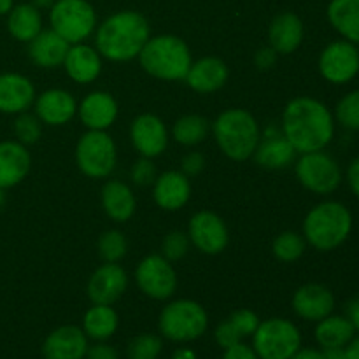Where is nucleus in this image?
<instances>
[{
  "label": "nucleus",
  "mask_w": 359,
  "mask_h": 359,
  "mask_svg": "<svg viewBox=\"0 0 359 359\" xmlns=\"http://www.w3.org/2000/svg\"><path fill=\"white\" fill-rule=\"evenodd\" d=\"M325 359H346V347H335V349H323Z\"/></svg>",
  "instance_id": "nucleus-51"
},
{
  "label": "nucleus",
  "mask_w": 359,
  "mask_h": 359,
  "mask_svg": "<svg viewBox=\"0 0 359 359\" xmlns=\"http://www.w3.org/2000/svg\"><path fill=\"white\" fill-rule=\"evenodd\" d=\"M84 358L86 359H119V354L112 346L100 342L93 347H88L86 356Z\"/></svg>",
  "instance_id": "nucleus-45"
},
{
  "label": "nucleus",
  "mask_w": 359,
  "mask_h": 359,
  "mask_svg": "<svg viewBox=\"0 0 359 359\" xmlns=\"http://www.w3.org/2000/svg\"><path fill=\"white\" fill-rule=\"evenodd\" d=\"M353 214L337 200L318 203L304 219V238L319 252L339 249L353 231Z\"/></svg>",
  "instance_id": "nucleus-3"
},
{
  "label": "nucleus",
  "mask_w": 359,
  "mask_h": 359,
  "mask_svg": "<svg viewBox=\"0 0 359 359\" xmlns=\"http://www.w3.org/2000/svg\"><path fill=\"white\" fill-rule=\"evenodd\" d=\"M137 200L123 181H107L102 188V209L114 223H126L135 214Z\"/></svg>",
  "instance_id": "nucleus-28"
},
{
  "label": "nucleus",
  "mask_w": 359,
  "mask_h": 359,
  "mask_svg": "<svg viewBox=\"0 0 359 359\" xmlns=\"http://www.w3.org/2000/svg\"><path fill=\"white\" fill-rule=\"evenodd\" d=\"M88 351V337L72 325L60 326L49 333L42 346L46 359H83Z\"/></svg>",
  "instance_id": "nucleus-21"
},
{
  "label": "nucleus",
  "mask_w": 359,
  "mask_h": 359,
  "mask_svg": "<svg viewBox=\"0 0 359 359\" xmlns=\"http://www.w3.org/2000/svg\"><path fill=\"white\" fill-rule=\"evenodd\" d=\"M214 337H216V342L219 344L223 349H228V347L242 342L241 333L235 330V326L231 325L230 319H226V321H223L219 326H217L216 332H214Z\"/></svg>",
  "instance_id": "nucleus-42"
},
{
  "label": "nucleus",
  "mask_w": 359,
  "mask_h": 359,
  "mask_svg": "<svg viewBox=\"0 0 359 359\" xmlns=\"http://www.w3.org/2000/svg\"><path fill=\"white\" fill-rule=\"evenodd\" d=\"M4 203H6V193H4V189L0 188V209L4 207Z\"/></svg>",
  "instance_id": "nucleus-54"
},
{
  "label": "nucleus",
  "mask_w": 359,
  "mask_h": 359,
  "mask_svg": "<svg viewBox=\"0 0 359 359\" xmlns=\"http://www.w3.org/2000/svg\"><path fill=\"white\" fill-rule=\"evenodd\" d=\"M346 359H359V335H354L346 346Z\"/></svg>",
  "instance_id": "nucleus-50"
},
{
  "label": "nucleus",
  "mask_w": 359,
  "mask_h": 359,
  "mask_svg": "<svg viewBox=\"0 0 359 359\" xmlns=\"http://www.w3.org/2000/svg\"><path fill=\"white\" fill-rule=\"evenodd\" d=\"M307 242L304 235L297 231H283L277 235L272 242V252L279 262L283 263H294L304 256Z\"/></svg>",
  "instance_id": "nucleus-34"
},
{
  "label": "nucleus",
  "mask_w": 359,
  "mask_h": 359,
  "mask_svg": "<svg viewBox=\"0 0 359 359\" xmlns=\"http://www.w3.org/2000/svg\"><path fill=\"white\" fill-rule=\"evenodd\" d=\"M14 135H16L18 142H21L23 146H32L41 139L42 121L28 111L21 112L14 121Z\"/></svg>",
  "instance_id": "nucleus-38"
},
{
  "label": "nucleus",
  "mask_w": 359,
  "mask_h": 359,
  "mask_svg": "<svg viewBox=\"0 0 359 359\" xmlns=\"http://www.w3.org/2000/svg\"><path fill=\"white\" fill-rule=\"evenodd\" d=\"M346 318L349 319L351 325L354 326L356 333H359V294L351 298L346 305Z\"/></svg>",
  "instance_id": "nucleus-48"
},
{
  "label": "nucleus",
  "mask_w": 359,
  "mask_h": 359,
  "mask_svg": "<svg viewBox=\"0 0 359 359\" xmlns=\"http://www.w3.org/2000/svg\"><path fill=\"white\" fill-rule=\"evenodd\" d=\"M277 53H276V49H272L269 46V48H262V49H258V51H256V55H255V63H256V67H258L259 70H269V69H272L273 65H276V62H277Z\"/></svg>",
  "instance_id": "nucleus-44"
},
{
  "label": "nucleus",
  "mask_w": 359,
  "mask_h": 359,
  "mask_svg": "<svg viewBox=\"0 0 359 359\" xmlns=\"http://www.w3.org/2000/svg\"><path fill=\"white\" fill-rule=\"evenodd\" d=\"M291 359H325V354H323V351L312 349V347H305V349L300 347Z\"/></svg>",
  "instance_id": "nucleus-49"
},
{
  "label": "nucleus",
  "mask_w": 359,
  "mask_h": 359,
  "mask_svg": "<svg viewBox=\"0 0 359 359\" xmlns=\"http://www.w3.org/2000/svg\"><path fill=\"white\" fill-rule=\"evenodd\" d=\"M189 245H191V242H189L188 233L174 230L165 235L163 242H161V256L167 258L168 262H179L188 255Z\"/></svg>",
  "instance_id": "nucleus-39"
},
{
  "label": "nucleus",
  "mask_w": 359,
  "mask_h": 359,
  "mask_svg": "<svg viewBox=\"0 0 359 359\" xmlns=\"http://www.w3.org/2000/svg\"><path fill=\"white\" fill-rule=\"evenodd\" d=\"M228 76L230 72L223 60L216 56H205L191 63L184 81L193 91L207 95L221 90L226 84Z\"/></svg>",
  "instance_id": "nucleus-22"
},
{
  "label": "nucleus",
  "mask_w": 359,
  "mask_h": 359,
  "mask_svg": "<svg viewBox=\"0 0 359 359\" xmlns=\"http://www.w3.org/2000/svg\"><path fill=\"white\" fill-rule=\"evenodd\" d=\"M76 163L86 177H109L118 163L116 142L104 130H88L77 140Z\"/></svg>",
  "instance_id": "nucleus-8"
},
{
  "label": "nucleus",
  "mask_w": 359,
  "mask_h": 359,
  "mask_svg": "<svg viewBox=\"0 0 359 359\" xmlns=\"http://www.w3.org/2000/svg\"><path fill=\"white\" fill-rule=\"evenodd\" d=\"M297 151L286 140L283 133H266L265 139L259 140L255 151V161L263 168L269 170H283L290 167L297 158Z\"/></svg>",
  "instance_id": "nucleus-27"
},
{
  "label": "nucleus",
  "mask_w": 359,
  "mask_h": 359,
  "mask_svg": "<svg viewBox=\"0 0 359 359\" xmlns=\"http://www.w3.org/2000/svg\"><path fill=\"white\" fill-rule=\"evenodd\" d=\"M209 130L210 125L203 116L186 114L174 123V126H172V137L181 146L191 147L203 142Z\"/></svg>",
  "instance_id": "nucleus-33"
},
{
  "label": "nucleus",
  "mask_w": 359,
  "mask_h": 359,
  "mask_svg": "<svg viewBox=\"0 0 359 359\" xmlns=\"http://www.w3.org/2000/svg\"><path fill=\"white\" fill-rule=\"evenodd\" d=\"M140 67L161 81H182L191 67V51L181 37L172 34L149 37L139 55Z\"/></svg>",
  "instance_id": "nucleus-5"
},
{
  "label": "nucleus",
  "mask_w": 359,
  "mask_h": 359,
  "mask_svg": "<svg viewBox=\"0 0 359 359\" xmlns=\"http://www.w3.org/2000/svg\"><path fill=\"white\" fill-rule=\"evenodd\" d=\"M314 335L323 349H335V347H346L354 339L356 330L346 316L330 314L328 318L318 321Z\"/></svg>",
  "instance_id": "nucleus-31"
},
{
  "label": "nucleus",
  "mask_w": 359,
  "mask_h": 359,
  "mask_svg": "<svg viewBox=\"0 0 359 359\" xmlns=\"http://www.w3.org/2000/svg\"><path fill=\"white\" fill-rule=\"evenodd\" d=\"M161 349H163V342L160 337L144 333L130 340L126 354H128V359H158Z\"/></svg>",
  "instance_id": "nucleus-37"
},
{
  "label": "nucleus",
  "mask_w": 359,
  "mask_h": 359,
  "mask_svg": "<svg viewBox=\"0 0 359 359\" xmlns=\"http://www.w3.org/2000/svg\"><path fill=\"white\" fill-rule=\"evenodd\" d=\"M130 177L135 182L137 186H151L156 179V168H154L153 160L149 158H142L137 160L132 165V170H130Z\"/></svg>",
  "instance_id": "nucleus-41"
},
{
  "label": "nucleus",
  "mask_w": 359,
  "mask_h": 359,
  "mask_svg": "<svg viewBox=\"0 0 359 359\" xmlns=\"http://www.w3.org/2000/svg\"><path fill=\"white\" fill-rule=\"evenodd\" d=\"M130 139L140 156L154 160L167 149L168 130L158 116L140 114L132 121Z\"/></svg>",
  "instance_id": "nucleus-14"
},
{
  "label": "nucleus",
  "mask_w": 359,
  "mask_h": 359,
  "mask_svg": "<svg viewBox=\"0 0 359 359\" xmlns=\"http://www.w3.org/2000/svg\"><path fill=\"white\" fill-rule=\"evenodd\" d=\"M63 67L67 70V76L79 84H90L100 76L102 72V56L97 48L79 42L72 44L67 51Z\"/></svg>",
  "instance_id": "nucleus-25"
},
{
  "label": "nucleus",
  "mask_w": 359,
  "mask_h": 359,
  "mask_svg": "<svg viewBox=\"0 0 359 359\" xmlns=\"http://www.w3.org/2000/svg\"><path fill=\"white\" fill-rule=\"evenodd\" d=\"M14 7V0H0V16H7Z\"/></svg>",
  "instance_id": "nucleus-52"
},
{
  "label": "nucleus",
  "mask_w": 359,
  "mask_h": 359,
  "mask_svg": "<svg viewBox=\"0 0 359 359\" xmlns=\"http://www.w3.org/2000/svg\"><path fill=\"white\" fill-rule=\"evenodd\" d=\"M212 133L219 149L233 161L249 160L262 140L258 121L245 109L221 112L212 123Z\"/></svg>",
  "instance_id": "nucleus-4"
},
{
  "label": "nucleus",
  "mask_w": 359,
  "mask_h": 359,
  "mask_svg": "<svg viewBox=\"0 0 359 359\" xmlns=\"http://www.w3.org/2000/svg\"><path fill=\"white\" fill-rule=\"evenodd\" d=\"M305 27L298 14L286 11L277 14L269 27L270 48L276 49L277 55H291L304 42Z\"/></svg>",
  "instance_id": "nucleus-23"
},
{
  "label": "nucleus",
  "mask_w": 359,
  "mask_h": 359,
  "mask_svg": "<svg viewBox=\"0 0 359 359\" xmlns=\"http://www.w3.org/2000/svg\"><path fill=\"white\" fill-rule=\"evenodd\" d=\"M318 67L328 83L337 86L351 83L359 74V48L346 39L330 42L319 55Z\"/></svg>",
  "instance_id": "nucleus-11"
},
{
  "label": "nucleus",
  "mask_w": 359,
  "mask_h": 359,
  "mask_svg": "<svg viewBox=\"0 0 359 359\" xmlns=\"http://www.w3.org/2000/svg\"><path fill=\"white\" fill-rule=\"evenodd\" d=\"M128 251L126 237L119 230H107L98 238V255L104 263L121 262Z\"/></svg>",
  "instance_id": "nucleus-35"
},
{
  "label": "nucleus",
  "mask_w": 359,
  "mask_h": 359,
  "mask_svg": "<svg viewBox=\"0 0 359 359\" xmlns=\"http://www.w3.org/2000/svg\"><path fill=\"white\" fill-rule=\"evenodd\" d=\"M335 116L314 97H297L283 112L280 133L298 154L325 151L335 137Z\"/></svg>",
  "instance_id": "nucleus-1"
},
{
  "label": "nucleus",
  "mask_w": 359,
  "mask_h": 359,
  "mask_svg": "<svg viewBox=\"0 0 359 359\" xmlns=\"http://www.w3.org/2000/svg\"><path fill=\"white\" fill-rule=\"evenodd\" d=\"M135 280L139 290L153 300H168L177 290L175 269L161 255L146 256L137 265Z\"/></svg>",
  "instance_id": "nucleus-12"
},
{
  "label": "nucleus",
  "mask_w": 359,
  "mask_h": 359,
  "mask_svg": "<svg viewBox=\"0 0 359 359\" xmlns=\"http://www.w3.org/2000/svg\"><path fill=\"white\" fill-rule=\"evenodd\" d=\"M35 116L42 125L63 126L77 114V102L67 90L51 88L42 91L34 102Z\"/></svg>",
  "instance_id": "nucleus-17"
},
{
  "label": "nucleus",
  "mask_w": 359,
  "mask_h": 359,
  "mask_svg": "<svg viewBox=\"0 0 359 359\" xmlns=\"http://www.w3.org/2000/svg\"><path fill=\"white\" fill-rule=\"evenodd\" d=\"M32 167V156L18 140L0 142V188H14L28 175Z\"/></svg>",
  "instance_id": "nucleus-24"
},
{
  "label": "nucleus",
  "mask_w": 359,
  "mask_h": 359,
  "mask_svg": "<svg viewBox=\"0 0 359 359\" xmlns=\"http://www.w3.org/2000/svg\"><path fill=\"white\" fill-rule=\"evenodd\" d=\"M56 0H32L30 4H34L35 7H37V9H51L53 7V4H55Z\"/></svg>",
  "instance_id": "nucleus-53"
},
{
  "label": "nucleus",
  "mask_w": 359,
  "mask_h": 359,
  "mask_svg": "<svg viewBox=\"0 0 359 359\" xmlns=\"http://www.w3.org/2000/svg\"><path fill=\"white\" fill-rule=\"evenodd\" d=\"M119 325V318L111 305H95L88 309L83 319V332L90 339L104 342L111 339Z\"/></svg>",
  "instance_id": "nucleus-32"
},
{
  "label": "nucleus",
  "mask_w": 359,
  "mask_h": 359,
  "mask_svg": "<svg viewBox=\"0 0 359 359\" xmlns=\"http://www.w3.org/2000/svg\"><path fill=\"white\" fill-rule=\"evenodd\" d=\"M230 323L235 326V330H237L238 333H241V337L244 339V337H249V335H255V332L258 330L259 326V318L252 311H249V309H238V311L231 312L230 314Z\"/></svg>",
  "instance_id": "nucleus-40"
},
{
  "label": "nucleus",
  "mask_w": 359,
  "mask_h": 359,
  "mask_svg": "<svg viewBox=\"0 0 359 359\" xmlns=\"http://www.w3.org/2000/svg\"><path fill=\"white\" fill-rule=\"evenodd\" d=\"M347 184H349L354 196L359 198V156L354 158L347 167Z\"/></svg>",
  "instance_id": "nucleus-47"
},
{
  "label": "nucleus",
  "mask_w": 359,
  "mask_h": 359,
  "mask_svg": "<svg viewBox=\"0 0 359 359\" xmlns=\"http://www.w3.org/2000/svg\"><path fill=\"white\" fill-rule=\"evenodd\" d=\"M252 337V349L259 359H291L302 347L300 330L283 318L259 323Z\"/></svg>",
  "instance_id": "nucleus-10"
},
{
  "label": "nucleus",
  "mask_w": 359,
  "mask_h": 359,
  "mask_svg": "<svg viewBox=\"0 0 359 359\" xmlns=\"http://www.w3.org/2000/svg\"><path fill=\"white\" fill-rule=\"evenodd\" d=\"M189 242L203 255H219L230 242V233L223 217L210 210H200L188 224Z\"/></svg>",
  "instance_id": "nucleus-13"
},
{
  "label": "nucleus",
  "mask_w": 359,
  "mask_h": 359,
  "mask_svg": "<svg viewBox=\"0 0 359 359\" xmlns=\"http://www.w3.org/2000/svg\"><path fill=\"white\" fill-rule=\"evenodd\" d=\"M7 30L20 42H30L42 32L41 9L34 4H18L7 14Z\"/></svg>",
  "instance_id": "nucleus-30"
},
{
  "label": "nucleus",
  "mask_w": 359,
  "mask_h": 359,
  "mask_svg": "<svg viewBox=\"0 0 359 359\" xmlns=\"http://www.w3.org/2000/svg\"><path fill=\"white\" fill-rule=\"evenodd\" d=\"M205 167V158H203L202 153L198 151H191V153L186 154L181 161V172L188 177H195Z\"/></svg>",
  "instance_id": "nucleus-43"
},
{
  "label": "nucleus",
  "mask_w": 359,
  "mask_h": 359,
  "mask_svg": "<svg viewBox=\"0 0 359 359\" xmlns=\"http://www.w3.org/2000/svg\"><path fill=\"white\" fill-rule=\"evenodd\" d=\"M151 37L146 16L137 11H118L105 18L95 30V48L111 62H130L139 58Z\"/></svg>",
  "instance_id": "nucleus-2"
},
{
  "label": "nucleus",
  "mask_w": 359,
  "mask_h": 359,
  "mask_svg": "<svg viewBox=\"0 0 359 359\" xmlns=\"http://www.w3.org/2000/svg\"><path fill=\"white\" fill-rule=\"evenodd\" d=\"M35 102V86L27 76L16 72L0 74V112L21 114Z\"/></svg>",
  "instance_id": "nucleus-19"
},
{
  "label": "nucleus",
  "mask_w": 359,
  "mask_h": 359,
  "mask_svg": "<svg viewBox=\"0 0 359 359\" xmlns=\"http://www.w3.org/2000/svg\"><path fill=\"white\" fill-rule=\"evenodd\" d=\"M128 286V276L118 263H104L88 280V298L95 305H112L123 297Z\"/></svg>",
  "instance_id": "nucleus-15"
},
{
  "label": "nucleus",
  "mask_w": 359,
  "mask_h": 359,
  "mask_svg": "<svg viewBox=\"0 0 359 359\" xmlns=\"http://www.w3.org/2000/svg\"><path fill=\"white\" fill-rule=\"evenodd\" d=\"M209 325L207 311L193 300H174L161 311L158 326L165 339L172 342H191L205 333Z\"/></svg>",
  "instance_id": "nucleus-6"
},
{
  "label": "nucleus",
  "mask_w": 359,
  "mask_h": 359,
  "mask_svg": "<svg viewBox=\"0 0 359 359\" xmlns=\"http://www.w3.org/2000/svg\"><path fill=\"white\" fill-rule=\"evenodd\" d=\"M154 202L160 209L174 212L182 209L191 198V182L179 170H168L156 175L153 182Z\"/></svg>",
  "instance_id": "nucleus-18"
},
{
  "label": "nucleus",
  "mask_w": 359,
  "mask_h": 359,
  "mask_svg": "<svg viewBox=\"0 0 359 359\" xmlns=\"http://www.w3.org/2000/svg\"><path fill=\"white\" fill-rule=\"evenodd\" d=\"M335 297L332 290L323 284L311 283L298 287L293 294V311L305 321L318 323L333 314Z\"/></svg>",
  "instance_id": "nucleus-16"
},
{
  "label": "nucleus",
  "mask_w": 359,
  "mask_h": 359,
  "mask_svg": "<svg viewBox=\"0 0 359 359\" xmlns=\"http://www.w3.org/2000/svg\"><path fill=\"white\" fill-rule=\"evenodd\" d=\"M70 44L60 37L55 30H42L34 41L28 42V56L42 69H56L63 65Z\"/></svg>",
  "instance_id": "nucleus-26"
},
{
  "label": "nucleus",
  "mask_w": 359,
  "mask_h": 359,
  "mask_svg": "<svg viewBox=\"0 0 359 359\" xmlns=\"http://www.w3.org/2000/svg\"><path fill=\"white\" fill-rule=\"evenodd\" d=\"M49 25L70 46L79 44L97 30V13L88 0H56L49 9Z\"/></svg>",
  "instance_id": "nucleus-7"
},
{
  "label": "nucleus",
  "mask_w": 359,
  "mask_h": 359,
  "mask_svg": "<svg viewBox=\"0 0 359 359\" xmlns=\"http://www.w3.org/2000/svg\"><path fill=\"white\" fill-rule=\"evenodd\" d=\"M333 116H335V121L340 123V126L351 132H359V88L340 98Z\"/></svg>",
  "instance_id": "nucleus-36"
},
{
  "label": "nucleus",
  "mask_w": 359,
  "mask_h": 359,
  "mask_svg": "<svg viewBox=\"0 0 359 359\" xmlns=\"http://www.w3.org/2000/svg\"><path fill=\"white\" fill-rule=\"evenodd\" d=\"M294 174L305 189L321 196L335 193L344 181L339 161L326 151L300 154L294 165Z\"/></svg>",
  "instance_id": "nucleus-9"
},
{
  "label": "nucleus",
  "mask_w": 359,
  "mask_h": 359,
  "mask_svg": "<svg viewBox=\"0 0 359 359\" xmlns=\"http://www.w3.org/2000/svg\"><path fill=\"white\" fill-rule=\"evenodd\" d=\"M118 102L107 91H91L77 105L81 123L88 130H107L118 119Z\"/></svg>",
  "instance_id": "nucleus-20"
},
{
  "label": "nucleus",
  "mask_w": 359,
  "mask_h": 359,
  "mask_svg": "<svg viewBox=\"0 0 359 359\" xmlns=\"http://www.w3.org/2000/svg\"><path fill=\"white\" fill-rule=\"evenodd\" d=\"M223 359H258V356H256V353L252 347L238 342V344H235V346L224 349Z\"/></svg>",
  "instance_id": "nucleus-46"
},
{
  "label": "nucleus",
  "mask_w": 359,
  "mask_h": 359,
  "mask_svg": "<svg viewBox=\"0 0 359 359\" xmlns=\"http://www.w3.org/2000/svg\"><path fill=\"white\" fill-rule=\"evenodd\" d=\"M326 18L340 37L359 46V0H330Z\"/></svg>",
  "instance_id": "nucleus-29"
}]
</instances>
